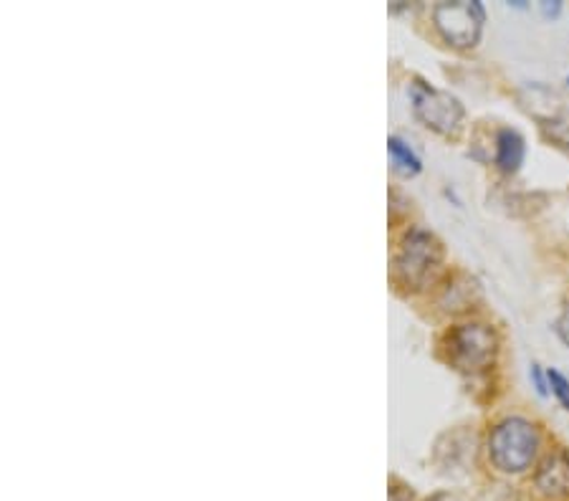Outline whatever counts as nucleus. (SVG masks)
I'll list each match as a JSON object with an SVG mask.
<instances>
[{
  "label": "nucleus",
  "mask_w": 569,
  "mask_h": 501,
  "mask_svg": "<svg viewBox=\"0 0 569 501\" xmlns=\"http://www.w3.org/2000/svg\"><path fill=\"white\" fill-rule=\"evenodd\" d=\"M541 436L534 423L524 418H506L494 426L489 436V458L499 471L522 473L539 454Z\"/></svg>",
  "instance_id": "obj_1"
},
{
  "label": "nucleus",
  "mask_w": 569,
  "mask_h": 501,
  "mask_svg": "<svg viewBox=\"0 0 569 501\" xmlns=\"http://www.w3.org/2000/svg\"><path fill=\"white\" fill-rule=\"evenodd\" d=\"M496 335L486 325H461L448 335V355L458 370L479 372L496 360Z\"/></svg>",
  "instance_id": "obj_2"
},
{
  "label": "nucleus",
  "mask_w": 569,
  "mask_h": 501,
  "mask_svg": "<svg viewBox=\"0 0 569 501\" xmlns=\"http://www.w3.org/2000/svg\"><path fill=\"white\" fill-rule=\"evenodd\" d=\"M433 19H436L438 31L444 33L448 44L458 48H471L479 44L481 29H483V13L481 3H440L433 11Z\"/></svg>",
  "instance_id": "obj_3"
},
{
  "label": "nucleus",
  "mask_w": 569,
  "mask_h": 501,
  "mask_svg": "<svg viewBox=\"0 0 569 501\" xmlns=\"http://www.w3.org/2000/svg\"><path fill=\"white\" fill-rule=\"evenodd\" d=\"M413 107L415 115L433 130L451 134L461 127L463 107L456 97L446 95V91L430 89L426 84H415L413 87Z\"/></svg>",
  "instance_id": "obj_4"
},
{
  "label": "nucleus",
  "mask_w": 569,
  "mask_h": 501,
  "mask_svg": "<svg viewBox=\"0 0 569 501\" xmlns=\"http://www.w3.org/2000/svg\"><path fill=\"white\" fill-rule=\"evenodd\" d=\"M440 263V246L433 239L430 233L413 231L407 236L401 251V259H397V269L407 284L418 286L430 276V271Z\"/></svg>",
  "instance_id": "obj_5"
},
{
  "label": "nucleus",
  "mask_w": 569,
  "mask_h": 501,
  "mask_svg": "<svg viewBox=\"0 0 569 501\" xmlns=\"http://www.w3.org/2000/svg\"><path fill=\"white\" fill-rule=\"evenodd\" d=\"M537 489L547 499H569V454L551 451L537 471Z\"/></svg>",
  "instance_id": "obj_6"
},
{
  "label": "nucleus",
  "mask_w": 569,
  "mask_h": 501,
  "mask_svg": "<svg viewBox=\"0 0 569 501\" xmlns=\"http://www.w3.org/2000/svg\"><path fill=\"white\" fill-rule=\"evenodd\" d=\"M526 155L524 138L516 130H501L496 134V165L504 173H516Z\"/></svg>",
  "instance_id": "obj_7"
},
{
  "label": "nucleus",
  "mask_w": 569,
  "mask_h": 501,
  "mask_svg": "<svg viewBox=\"0 0 569 501\" xmlns=\"http://www.w3.org/2000/svg\"><path fill=\"white\" fill-rule=\"evenodd\" d=\"M387 152H390V157H393V165H395L397 173L413 177V175H418L420 170H423L420 157L415 155V150L405 140L390 138L387 140Z\"/></svg>",
  "instance_id": "obj_8"
},
{
  "label": "nucleus",
  "mask_w": 569,
  "mask_h": 501,
  "mask_svg": "<svg viewBox=\"0 0 569 501\" xmlns=\"http://www.w3.org/2000/svg\"><path fill=\"white\" fill-rule=\"evenodd\" d=\"M547 378H549V388L551 393H555V397L559 401V405L565 407V411L569 413V380L562 375L559 370H547Z\"/></svg>",
  "instance_id": "obj_9"
},
{
  "label": "nucleus",
  "mask_w": 569,
  "mask_h": 501,
  "mask_svg": "<svg viewBox=\"0 0 569 501\" xmlns=\"http://www.w3.org/2000/svg\"><path fill=\"white\" fill-rule=\"evenodd\" d=\"M529 378H532V382H534V388H537V393H539L541 397H547V395H549V378L545 375V372H541V368H539L537 362L532 364Z\"/></svg>",
  "instance_id": "obj_10"
},
{
  "label": "nucleus",
  "mask_w": 569,
  "mask_h": 501,
  "mask_svg": "<svg viewBox=\"0 0 569 501\" xmlns=\"http://www.w3.org/2000/svg\"><path fill=\"white\" fill-rule=\"evenodd\" d=\"M557 335H559V339H562V342L569 347V302H567L565 312L559 314V319H557Z\"/></svg>",
  "instance_id": "obj_11"
},
{
  "label": "nucleus",
  "mask_w": 569,
  "mask_h": 501,
  "mask_svg": "<svg viewBox=\"0 0 569 501\" xmlns=\"http://www.w3.org/2000/svg\"><path fill=\"white\" fill-rule=\"evenodd\" d=\"M541 11H545V15H551V19H557L559 11H562V3H541Z\"/></svg>",
  "instance_id": "obj_12"
},
{
  "label": "nucleus",
  "mask_w": 569,
  "mask_h": 501,
  "mask_svg": "<svg viewBox=\"0 0 569 501\" xmlns=\"http://www.w3.org/2000/svg\"><path fill=\"white\" fill-rule=\"evenodd\" d=\"M433 501H444V499H433Z\"/></svg>",
  "instance_id": "obj_13"
}]
</instances>
